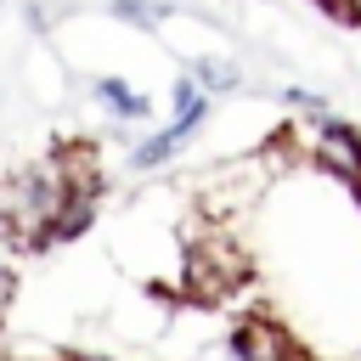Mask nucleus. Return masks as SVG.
<instances>
[{"mask_svg":"<svg viewBox=\"0 0 361 361\" xmlns=\"http://www.w3.org/2000/svg\"><path fill=\"white\" fill-rule=\"evenodd\" d=\"M243 276H248V254H243V243L226 226L197 231L186 243V254H180V288L192 299H226Z\"/></svg>","mask_w":361,"mask_h":361,"instance_id":"1","label":"nucleus"},{"mask_svg":"<svg viewBox=\"0 0 361 361\" xmlns=\"http://www.w3.org/2000/svg\"><path fill=\"white\" fill-rule=\"evenodd\" d=\"M62 197H68V169H62V158H56V152H51L45 164L23 169L17 180H6V203H11V214H17L23 248H45V231H51V220H56Z\"/></svg>","mask_w":361,"mask_h":361,"instance_id":"2","label":"nucleus"},{"mask_svg":"<svg viewBox=\"0 0 361 361\" xmlns=\"http://www.w3.org/2000/svg\"><path fill=\"white\" fill-rule=\"evenodd\" d=\"M203 118H209V90L186 73V79H175V96H169V124L164 130H152V135H141L135 147H130V164L135 169H164L169 158H180V147L203 130Z\"/></svg>","mask_w":361,"mask_h":361,"instance_id":"3","label":"nucleus"},{"mask_svg":"<svg viewBox=\"0 0 361 361\" xmlns=\"http://www.w3.org/2000/svg\"><path fill=\"white\" fill-rule=\"evenodd\" d=\"M293 141L305 147V158H316V169H327L344 186H361V130L355 124H344L333 113H305Z\"/></svg>","mask_w":361,"mask_h":361,"instance_id":"4","label":"nucleus"},{"mask_svg":"<svg viewBox=\"0 0 361 361\" xmlns=\"http://www.w3.org/2000/svg\"><path fill=\"white\" fill-rule=\"evenodd\" d=\"M226 344H231V361H299L305 355L293 344V333L282 322H271V316H243Z\"/></svg>","mask_w":361,"mask_h":361,"instance_id":"5","label":"nucleus"},{"mask_svg":"<svg viewBox=\"0 0 361 361\" xmlns=\"http://www.w3.org/2000/svg\"><path fill=\"white\" fill-rule=\"evenodd\" d=\"M90 102L102 107V113H113L118 124H141L147 113H152V102L130 85V79H118V73H102V79H90Z\"/></svg>","mask_w":361,"mask_h":361,"instance_id":"6","label":"nucleus"},{"mask_svg":"<svg viewBox=\"0 0 361 361\" xmlns=\"http://www.w3.org/2000/svg\"><path fill=\"white\" fill-rule=\"evenodd\" d=\"M17 248H23V231H17V214L0 186V310L11 305V288H17Z\"/></svg>","mask_w":361,"mask_h":361,"instance_id":"7","label":"nucleus"},{"mask_svg":"<svg viewBox=\"0 0 361 361\" xmlns=\"http://www.w3.org/2000/svg\"><path fill=\"white\" fill-rule=\"evenodd\" d=\"M192 79H197L209 96H231V90L243 85L237 62H226V56H197V62H192Z\"/></svg>","mask_w":361,"mask_h":361,"instance_id":"8","label":"nucleus"},{"mask_svg":"<svg viewBox=\"0 0 361 361\" xmlns=\"http://www.w3.org/2000/svg\"><path fill=\"white\" fill-rule=\"evenodd\" d=\"M113 17L118 23H135V28H152V23L169 17V6H158V0H113Z\"/></svg>","mask_w":361,"mask_h":361,"instance_id":"9","label":"nucleus"},{"mask_svg":"<svg viewBox=\"0 0 361 361\" xmlns=\"http://www.w3.org/2000/svg\"><path fill=\"white\" fill-rule=\"evenodd\" d=\"M282 102H288L293 113H327V96H322V90H305V85H288Z\"/></svg>","mask_w":361,"mask_h":361,"instance_id":"10","label":"nucleus"},{"mask_svg":"<svg viewBox=\"0 0 361 361\" xmlns=\"http://www.w3.org/2000/svg\"><path fill=\"white\" fill-rule=\"evenodd\" d=\"M333 17H344V23H355L361 28V0H338V6H327Z\"/></svg>","mask_w":361,"mask_h":361,"instance_id":"11","label":"nucleus"},{"mask_svg":"<svg viewBox=\"0 0 361 361\" xmlns=\"http://www.w3.org/2000/svg\"><path fill=\"white\" fill-rule=\"evenodd\" d=\"M73 361H102V355H73Z\"/></svg>","mask_w":361,"mask_h":361,"instance_id":"12","label":"nucleus"},{"mask_svg":"<svg viewBox=\"0 0 361 361\" xmlns=\"http://www.w3.org/2000/svg\"><path fill=\"white\" fill-rule=\"evenodd\" d=\"M316 6H338V0H316Z\"/></svg>","mask_w":361,"mask_h":361,"instance_id":"13","label":"nucleus"},{"mask_svg":"<svg viewBox=\"0 0 361 361\" xmlns=\"http://www.w3.org/2000/svg\"><path fill=\"white\" fill-rule=\"evenodd\" d=\"M299 361H305V355H299Z\"/></svg>","mask_w":361,"mask_h":361,"instance_id":"14","label":"nucleus"},{"mask_svg":"<svg viewBox=\"0 0 361 361\" xmlns=\"http://www.w3.org/2000/svg\"><path fill=\"white\" fill-rule=\"evenodd\" d=\"M355 192H361V186H355Z\"/></svg>","mask_w":361,"mask_h":361,"instance_id":"15","label":"nucleus"}]
</instances>
